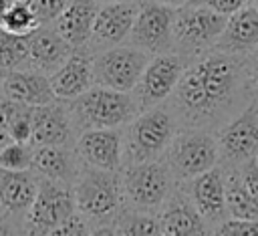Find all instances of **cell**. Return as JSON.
I'll use <instances>...</instances> for the list:
<instances>
[{"label": "cell", "instance_id": "cell-1", "mask_svg": "<svg viewBox=\"0 0 258 236\" xmlns=\"http://www.w3.org/2000/svg\"><path fill=\"white\" fill-rule=\"evenodd\" d=\"M248 85L242 56L204 54L183 69L173 93V111L187 127H210L228 121Z\"/></svg>", "mask_w": 258, "mask_h": 236}, {"label": "cell", "instance_id": "cell-2", "mask_svg": "<svg viewBox=\"0 0 258 236\" xmlns=\"http://www.w3.org/2000/svg\"><path fill=\"white\" fill-rule=\"evenodd\" d=\"M69 111L73 125L83 131L93 127H123L139 113V107L131 91L93 85L71 99Z\"/></svg>", "mask_w": 258, "mask_h": 236}, {"label": "cell", "instance_id": "cell-3", "mask_svg": "<svg viewBox=\"0 0 258 236\" xmlns=\"http://www.w3.org/2000/svg\"><path fill=\"white\" fill-rule=\"evenodd\" d=\"M226 16L189 0L175 8L171 26V50L181 58H196L208 48H212L224 28Z\"/></svg>", "mask_w": 258, "mask_h": 236}, {"label": "cell", "instance_id": "cell-4", "mask_svg": "<svg viewBox=\"0 0 258 236\" xmlns=\"http://www.w3.org/2000/svg\"><path fill=\"white\" fill-rule=\"evenodd\" d=\"M218 141L206 127H185L173 133L163 151V163L173 180L185 182L218 163Z\"/></svg>", "mask_w": 258, "mask_h": 236}, {"label": "cell", "instance_id": "cell-5", "mask_svg": "<svg viewBox=\"0 0 258 236\" xmlns=\"http://www.w3.org/2000/svg\"><path fill=\"white\" fill-rule=\"evenodd\" d=\"M175 133L173 115L159 107L139 111L129 123L123 143V159L127 163L159 159Z\"/></svg>", "mask_w": 258, "mask_h": 236}, {"label": "cell", "instance_id": "cell-6", "mask_svg": "<svg viewBox=\"0 0 258 236\" xmlns=\"http://www.w3.org/2000/svg\"><path fill=\"white\" fill-rule=\"evenodd\" d=\"M73 198L75 208L89 220L109 218L121 206V178L117 175V171L87 165L85 169H79L75 178Z\"/></svg>", "mask_w": 258, "mask_h": 236}, {"label": "cell", "instance_id": "cell-7", "mask_svg": "<svg viewBox=\"0 0 258 236\" xmlns=\"http://www.w3.org/2000/svg\"><path fill=\"white\" fill-rule=\"evenodd\" d=\"M119 178L123 196L143 212L159 208L173 190V175L159 159L127 163Z\"/></svg>", "mask_w": 258, "mask_h": 236}, {"label": "cell", "instance_id": "cell-8", "mask_svg": "<svg viewBox=\"0 0 258 236\" xmlns=\"http://www.w3.org/2000/svg\"><path fill=\"white\" fill-rule=\"evenodd\" d=\"M149 54L133 44H115L103 48L93 63V81L117 91H133L141 71L145 69Z\"/></svg>", "mask_w": 258, "mask_h": 236}, {"label": "cell", "instance_id": "cell-9", "mask_svg": "<svg viewBox=\"0 0 258 236\" xmlns=\"http://www.w3.org/2000/svg\"><path fill=\"white\" fill-rule=\"evenodd\" d=\"M183 69H185L183 58L173 50L153 54V58L147 61L145 69L141 71L131 91L139 111L157 107L159 103H163L173 93Z\"/></svg>", "mask_w": 258, "mask_h": 236}, {"label": "cell", "instance_id": "cell-10", "mask_svg": "<svg viewBox=\"0 0 258 236\" xmlns=\"http://www.w3.org/2000/svg\"><path fill=\"white\" fill-rule=\"evenodd\" d=\"M75 210L73 188H69V184L40 178L36 196L26 214L28 220L24 230L32 234H52V230Z\"/></svg>", "mask_w": 258, "mask_h": 236}, {"label": "cell", "instance_id": "cell-11", "mask_svg": "<svg viewBox=\"0 0 258 236\" xmlns=\"http://www.w3.org/2000/svg\"><path fill=\"white\" fill-rule=\"evenodd\" d=\"M173 6H167L163 2H143L137 8L131 32H129V44L145 50L147 54H159L167 52L173 46L171 40V26H173Z\"/></svg>", "mask_w": 258, "mask_h": 236}, {"label": "cell", "instance_id": "cell-12", "mask_svg": "<svg viewBox=\"0 0 258 236\" xmlns=\"http://www.w3.org/2000/svg\"><path fill=\"white\" fill-rule=\"evenodd\" d=\"M216 141L222 159L236 165L252 159L258 151V103H246L236 117H230L218 131Z\"/></svg>", "mask_w": 258, "mask_h": 236}, {"label": "cell", "instance_id": "cell-13", "mask_svg": "<svg viewBox=\"0 0 258 236\" xmlns=\"http://www.w3.org/2000/svg\"><path fill=\"white\" fill-rule=\"evenodd\" d=\"M77 155L85 165L119 171L123 165V137L117 127L83 129L77 137Z\"/></svg>", "mask_w": 258, "mask_h": 236}, {"label": "cell", "instance_id": "cell-14", "mask_svg": "<svg viewBox=\"0 0 258 236\" xmlns=\"http://www.w3.org/2000/svg\"><path fill=\"white\" fill-rule=\"evenodd\" d=\"M258 46V6L246 4L226 16L224 28L214 44L216 50L246 56Z\"/></svg>", "mask_w": 258, "mask_h": 236}, {"label": "cell", "instance_id": "cell-15", "mask_svg": "<svg viewBox=\"0 0 258 236\" xmlns=\"http://www.w3.org/2000/svg\"><path fill=\"white\" fill-rule=\"evenodd\" d=\"M185 196L208 222H222L226 218V200H224V171L220 167H210L189 180H185ZM214 232V228H212Z\"/></svg>", "mask_w": 258, "mask_h": 236}, {"label": "cell", "instance_id": "cell-16", "mask_svg": "<svg viewBox=\"0 0 258 236\" xmlns=\"http://www.w3.org/2000/svg\"><path fill=\"white\" fill-rule=\"evenodd\" d=\"M135 14H137V4L131 0L103 4L101 8H97L89 40L99 48L121 44L131 32Z\"/></svg>", "mask_w": 258, "mask_h": 236}, {"label": "cell", "instance_id": "cell-17", "mask_svg": "<svg viewBox=\"0 0 258 236\" xmlns=\"http://www.w3.org/2000/svg\"><path fill=\"white\" fill-rule=\"evenodd\" d=\"M73 119L69 107L50 101L46 105L32 107V145H64L69 147L73 139Z\"/></svg>", "mask_w": 258, "mask_h": 236}, {"label": "cell", "instance_id": "cell-18", "mask_svg": "<svg viewBox=\"0 0 258 236\" xmlns=\"http://www.w3.org/2000/svg\"><path fill=\"white\" fill-rule=\"evenodd\" d=\"M0 91L10 97L16 103L28 105V107H38L54 101V93L48 81V75L36 71V69H14L8 71L4 77Z\"/></svg>", "mask_w": 258, "mask_h": 236}, {"label": "cell", "instance_id": "cell-19", "mask_svg": "<svg viewBox=\"0 0 258 236\" xmlns=\"http://www.w3.org/2000/svg\"><path fill=\"white\" fill-rule=\"evenodd\" d=\"M159 230L161 234H206L212 232V228L206 224V220L200 216V212L194 208L189 198L181 192H171L165 202L161 204Z\"/></svg>", "mask_w": 258, "mask_h": 236}, {"label": "cell", "instance_id": "cell-20", "mask_svg": "<svg viewBox=\"0 0 258 236\" xmlns=\"http://www.w3.org/2000/svg\"><path fill=\"white\" fill-rule=\"evenodd\" d=\"M52 93L56 99H75L95 85L93 81V63L81 52H71L50 75H48Z\"/></svg>", "mask_w": 258, "mask_h": 236}, {"label": "cell", "instance_id": "cell-21", "mask_svg": "<svg viewBox=\"0 0 258 236\" xmlns=\"http://www.w3.org/2000/svg\"><path fill=\"white\" fill-rule=\"evenodd\" d=\"M38 180L32 169H2L0 167V208L6 216L28 214L36 196Z\"/></svg>", "mask_w": 258, "mask_h": 236}, {"label": "cell", "instance_id": "cell-22", "mask_svg": "<svg viewBox=\"0 0 258 236\" xmlns=\"http://www.w3.org/2000/svg\"><path fill=\"white\" fill-rule=\"evenodd\" d=\"M95 14H97L95 0H71L64 6V10L54 18V30L75 50L83 48L91 38Z\"/></svg>", "mask_w": 258, "mask_h": 236}, {"label": "cell", "instance_id": "cell-23", "mask_svg": "<svg viewBox=\"0 0 258 236\" xmlns=\"http://www.w3.org/2000/svg\"><path fill=\"white\" fill-rule=\"evenodd\" d=\"M30 169L46 180L73 184L79 173L75 153L64 145H34Z\"/></svg>", "mask_w": 258, "mask_h": 236}, {"label": "cell", "instance_id": "cell-24", "mask_svg": "<svg viewBox=\"0 0 258 236\" xmlns=\"http://www.w3.org/2000/svg\"><path fill=\"white\" fill-rule=\"evenodd\" d=\"M75 48L62 40L54 28L38 26L28 34V63L32 69L50 75Z\"/></svg>", "mask_w": 258, "mask_h": 236}, {"label": "cell", "instance_id": "cell-25", "mask_svg": "<svg viewBox=\"0 0 258 236\" xmlns=\"http://www.w3.org/2000/svg\"><path fill=\"white\" fill-rule=\"evenodd\" d=\"M224 200L226 214L234 218H258V204L242 184L238 171L224 173Z\"/></svg>", "mask_w": 258, "mask_h": 236}, {"label": "cell", "instance_id": "cell-26", "mask_svg": "<svg viewBox=\"0 0 258 236\" xmlns=\"http://www.w3.org/2000/svg\"><path fill=\"white\" fill-rule=\"evenodd\" d=\"M38 26L42 24L26 0H8L0 12V30L4 32L26 36Z\"/></svg>", "mask_w": 258, "mask_h": 236}, {"label": "cell", "instance_id": "cell-27", "mask_svg": "<svg viewBox=\"0 0 258 236\" xmlns=\"http://www.w3.org/2000/svg\"><path fill=\"white\" fill-rule=\"evenodd\" d=\"M28 63V34H10L0 30V67L6 71L22 69Z\"/></svg>", "mask_w": 258, "mask_h": 236}, {"label": "cell", "instance_id": "cell-28", "mask_svg": "<svg viewBox=\"0 0 258 236\" xmlns=\"http://www.w3.org/2000/svg\"><path fill=\"white\" fill-rule=\"evenodd\" d=\"M113 234H161L159 230V220L143 210L137 212H123L117 220V224L111 228Z\"/></svg>", "mask_w": 258, "mask_h": 236}, {"label": "cell", "instance_id": "cell-29", "mask_svg": "<svg viewBox=\"0 0 258 236\" xmlns=\"http://www.w3.org/2000/svg\"><path fill=\"white\" fill-rule=\"evenodd\" d=\"M32 159V147L30 143L22 141H8L0 149V167L2 169H30Z\"/></svg>", "mask_w": 258, "mask_h": 236}, {"label": "cell", "instance_id": "cell-30", "mask_svg": "<svg viewBox=\"0 0 258 236\" xmlns=\"http://www.w3.org/2000/svg\"><path fill=\"white\" fill-rule=\"evenodd\" d=\"M216 234L224 236H258V218H224L214 226Z\"/></svg>", "mask_w": 258, "mask_h": 236}, {"label": "cell", "instance_id": "cell-31", "mask_svg": "<svg viewBox=\"0 0 258 236\" xmlns=\"http://www.w3.org/2000/svg\"><path fill=\"white\" fill-rule=\"evenodd\" d=\"M6 133H8V137L12 141L30 143V133H32V107L22 105L20 111L10 121V125L6 127Z\"/></svg>", "mask_w": 258, "mask_h": 236}, {"label": "cell", "instance_id": "cell-32", "mask_svg": "<svg viewBox=\"0 0 258 236\" xmlns=\"http://www.w3.org/2000/svg\"><path fill=\"white\" fill-rule=\"evenodd\" d=\"M26 2L34 10L40 24H48V22H54V18L64 10V6L71 0H26Z\"/></svg>", "mask_w": 258, "mask_h": 236}, {"label": "cell", "instance_id": "cell-33", "mask_svg": "<svg viewBox=\"0 0 258 236\" xmlns=\"http://www.w3.org/2000/svg\"><path fill=\"white\" fill-rule=\"evenodd\" d=\"M89 232H93V228H91L87 216H83L79 210H75L73 214H69V216L52 230V234H89Z\"/></svg>", "mask_w": 258, "mask_h": 236}, {"label": "cell", "instance_id": "cell-34", "mask_svg": "<svg viewBox=\"0 0 258 236\" xmlns=\"http://www.w3.org/2000/svg\"><path fill=\"white\" fill-rule=\"evenodd\" d=\"M240 178H242V184L246 186V190L250 192V196L254 198V202L258 204V165L252 159H246L240 163Z\"/></svg>", "mask_w": 258, "mask_h": 236}, {"label": "cell", "instance_id": "cell-35", "mask_svg": "<svg viewBox=\"0 0 258 236\" xmlns=\"http://www.w3.org/2000/svg\"><path fill=\"white\" fill-rule=\"evenodd\" d=\"M196 2H200V4H204V6H208V8L216 10V12H220L224 16L232 14L234 10H238V8L246 6V4H252V0H196Z\"/></svg>", "mask_w": 258, "mask_h": 236}, {"label": "cell", "instance_id": "cell-36", "mask_svg": "<svg viewBox=\"0 0 258 236\" xmlns=\"http://www.w3.org/2000/svg\"><path fill=\"white\" fill-rule=\"evenodd\" d=\"M20 107H22V103H16L10 97H6L4 93H0V129L6 131V127L10 125L14 115L20 111Z\"/></svg>", "mask_w": 258, "mask_h": 236}, {"label": "cell", "instance_id": "cell-37", "mask_svg": "<svg viewBox=\"0 0 258 236\" xmlns=\"http://www.w3.org/2000/svg\"><path fill=\"white\" fill-rule=\"evenodd\" d=\"M157 2H163V4H167V6L177 8V6H181V4H185V2H189V0H157Z\"/></svg>", "mask_w": 258, "mask_h": 236}, {"label": "cell", "instance_id": "cell-38", "mask_svg": "<svg viewBox=\"0 0 258 236\" xmlns=\"http://www.w3.org/2000/svg\"><path fill=\"white\" fill-rule=\"evenodd\" d=\"M10 232H12V226L0 218V234H10Z\"/></svg>", "mask_w": 258, "mask_h": 236}, {"label": "cell", "instance_id": "cell-39", "mask_svg": "<svg viewBox=\"0 0 258 236\" xmlns=\"http://www.w3.org/2000/svg\"><path fill=\"white\" fill-rule=\"evenodd\" d=\"M8 141H10V137H8V133H6L4 129H0V149H2V147H4V145H6Z\"/></svg>", "mask_w": 258, "mask_h": 236}, {"label": "cell", "instance_id": "cell-40", "mask_svg": "<svg viewBox=\"0 0 258 236\" xmlns=\"http://www.w3.org/2000/svg\"><path fill=\"white\" fill-rule=\"evenodd\" d=\"M8 75V71L4 69V67H0V85H2V81H4V77Z\"/></svg>", "mask_w": 258, "mask_h": 236}, {"label": "cell", "instance_id": "cell-41", "mask_svg": "<svg viewBox=\"0 0 258 236\" xmlns=\"http://www.w3.org/2000/svg\"><path fill=\"white\" fill-rule=\"evenodd\" d=\"M95 2H101V4H107V2H127V0H95ZM135 2V0H131Z\"/></svg>", "mask_w": 258, "mask_h": 236}, {"label": "cell", "instance_id": "cell-42", "mask_svg": "<svg viewBox=\"0 0 258 236\" xmlns=\"http://www.w3.org/2000/svg\"><path fill=\"white\" fill-rule=\"evenodd\" d=\"M252 54H254V63H256V65H258V46H256V48H254V50H252Z\"/></svg>", "mask_w": 258, "mask_h": 236}, {"label": "cell", "instance_id": "cell-43", "mask_svg": "<svg viewBox=\"0 0 258 236\" xmlns=\"http://www.w3.org/2000/svg\"><path fill=\"white\" fill-rule=\"evenodd\" d=\"M6 2H8V0H0V12H2V8L6 6Z\"/></svg>", "mask_w": 258, "mask_h": 236}, {"label": "cell", "instance_id": "cell-44", "mask_svg": "<svg viewBox=\"0 0 258 236\" xmlns=\"http://www.w3.org/2000/svg\"><path fill=\"white\" fill-rule=\"evenodd\" d=\"M254 85H256V95H258V75L254 77Z\"/></svg>", "mask_w": 258, "mask_h": 236}, {"label": "cell", "instance_id": "cell-45", "mask_svg": "<svg viewBox=\"0 0 258 236\" xmlns=\"http://www.w3.org/2000/svg\"><path fill=\"white\" fill-rule=\"evenodd\" d=\"M254 161H256V165H258V151H256V155H254Z\"/></svg>", "mask_w": 258, "mask_h": 236}, {"label": "cell", "instance_id": "cell-46", "mask_svg": "<svg viewBox=\"0 0 258 236\" xmlns=\"http://www.w3.org/2000/svg\"><path fill=\"white\" fill-rule=\"evenodd\" d=\"M256 6H258V0H256Z\"/></svg>", "mask_w": 258, "mask_h": 236}, {"label": "cell", "instance_id": "cell-47", "mask_svg": "<svg viewBox=\"0 0 258 236\" xmlns=\"http://www.w3.org/2000/svg\"><path fill=\"white\" fill-rule=\"evenodd\" d=\"M0 210H2V208H0Z\"/></svg>", "mask_w": 258, "mask_h": 236}]
</instances>
